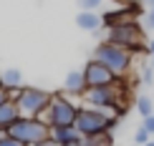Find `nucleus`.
<instances>
[{"mask_svg": "<svg viewBox=\"0 0 154 146\" xmlns=\"http://www.w3.org/2000/svg\"><path fill=\"white\" fill-rule=\"evenodd\" d=\"M126 93V86L121 83V78H116L111 86H96V88H86L83 98H86V106H94V109H101V111H111L114 116H124V98Z\"/></svg>", "mask_w": 154, "mask_h": 146, "instance_id": "nucleus-1", "label": "nucleus"}, {"mask_svg": "<svg viewBox=\"0 0 154 146\" xmlns=\"http://www.w3.org/2000/svg\"><path fill=\"white\" fill-rule=\"evenodd\" d=\"M119 118L114 113H106L94 106H81L79 116H76V129L81 136H99V134H111Z\"/></svg>", "mask_w": 154, "mask_h": 146, "instance_id": "nucleus-2", "label": "nucleus"}, {"mask_svg": "<svg viewBox=\"0 0 154 146\" xmlns=\"http://www.w3.org/2000/svg\"><path fill=\"white\" fill-rule=\"evenodd\" d=\"M131 58L134 55L129 53L126 48H121V46H114V43H99L94 50V61H99V63H104V66L111 71L116 78H124L126 73H129V68H131Z\"/></svg>", "mask_w": 154, "mask_h": 146, "instance_id": "nucleus-3", "label": "nucleus"}, {"mask_svg": "<svg viewBox=\"0 0 154 146\" xmlns=\"http://www.w3.org/2000/svg\"><path fill=\"white\" fill-rule=\"evenodd\" d=\"M106 43H114V46H121L126 48L129 53H146V46H144V30L139 28L137 23H121V25H114V28H106Z\"/></svg>", "mask_w": 154, "mask_h": 146, "instance_id": "nucleus-4", "label": "nucleus"}, {"mask_svg": "<svg viewBox=\"0 0 154 146\" xmlns=\"http://www.w3.org/2000/svg\"><path fill=\"white\" fill-rule=\"evenodd\" d=\"M79 109L73 101H68L66 96H53L48 103V109L41 113V118L46 126H76V116H79Z\"/></svg>", "mask_w": 154, "mask_h": 146, "instance_id": "nucleus-5", "label": "nucleus"}, {"mask_svg": "<svg viewBox=\"0 0 154 146\" xmlns=\"http://www.w3.org/2000/svg\"><path fill=\"white\" fill-rule=\"evenodd\" d=\"M8 136L20 141L23 146H33L38 141L51 136V126H46L41 118H30V116H20L15 124L8 129Z\"/></svg>", "mask_w": 154, "mask_h": 146, "instance_id": "nucleus-6", "label": "nucleus"}, {"mask_svg": "<svg viewBox=\"0 0 154 146\" xmlns=\"http://www.w3.org/2000/svg\"><path fill=\"white\" fill-rule=\"evenodd\" d=\"M51 98H53V93H51V91L33 88V86L25 88L23 86V93H20V98H18V111H20V116L35 118V116H41V113L48 109Z\"/></svg>", "mask_w": 154, "mask_h": 146, "instance_id": "nucleus-7", "label": "nucleus"}, {"mask_svg": "<svg viewBox=\"0 0 154 146\" xmlns=\"http://www.w3.org/2000/svg\"><path fill=\"white\" fill-rule=\"evenodd\" d=\"M83 78H86V88H96V86H111L116 81V76L109 71L104 63L91 58L86 63V68H83Z\"/></svg>", "mask_w": 154, "mask_h": 146, "instance_id": "nucleus-8", "label": "nucleus"}, {"mask_svg": "<svg viewBox=\"0 0 154 146\" xmlns=\"http://www.w3.org/2000/svg\"><path fill=\"white\" fill-rule=\"evenodd\" d=\"M51 139L58 146H71L81 139V134L76 126H51Z\"/></svg>", "mask_w": 154, "mask_h": 146, "instance_id": "nucleus-9", "label": "nucleus"}, {"mask_svg": "<svg viewBox=\"0 0 154 146\" xmlns=\"http://www.w3.org/2000/svg\"><path fill=\"white\" fill-rule=\"evenodd\" d=\"M76 25L81 30H88V33H99V28L104 25V20H101V15L96 10H81L76 15Z\"/></svg>", "mask_w": 154, "mask_h": 146, "instance_id": "nucleus-10", "label": "nucleus"}, {"mask_svg": "<svg viewBox=\"0 0 154 146\" xmlns=\"http://www.w3.org/2000/svg\"><path fill=\"white\" fill-rule=\"evenodd\" d=\"M63 91H68L71 96H83V93H86V78H83V71H68L66 81H63Z\"/></svg>", "mask_w": 154, "mask_h": 146, "instance_id": "nucleus-11", "label": "nucleus"}, {"mask_svg": "<svg viewBox=\"0 0 154 146\" xmlns=\"http://www.w3.org/2000/svg\"><path fill=\"white\" fill-rule=\"evenodd\" d=\"M20 118V111H18V103H13V101H3L0 103V129L8 131L13 124Z\"/></svg>", "mask_w": 154, "mask_h": 146, "instance_id": "nucleus-12", "label": "nucleus"}, {"mask_svg": "<svg viewBox=\"0 0 154 146\" xmlns=\"http://www.w3.org/2000/svg\"><path fill=\"white\" fill-rule=\"evenodd\" d=\"M0 78H3V88H18L23 83V73L18 68H5L0 73Z\"/></svg>", "mask_w": 154, "mask_h": 146, "instance_id": "nucleus-13", "label": "nucleus"}, {"mask_svg": "<svg viewBox=\"0 0 154 146\" xmlns=\"http://www.w3.org/2000/svg\"><path fill=\"white\" fill-rule=\"evenodd\" d=\"M137 111H139V116H142V118L152 116V113H154V98L152 96H139L137 98Z\"/></svg>", "mask_w": 154, "mask_h": 146, "instance_id": "nucleus-14", "label": "nucleus"}, {"mask_svg": "<svg viewBox=\"0 0 154 146\" xmlns=\"http://www.w3.org/2000/svg\"><path fill=\"white\" fill-rule=\"evenodd\" d=\"M81 146H111V134H99V136H81Z\"/></svg>", "mask_w": 154, "mask_h": 146, "instance_id": "nucleus-15", "label": "nucleus"}, {"mask_svg": "<svg viewBox=\"0 0 154 146\" xmlns=\"http://www.w3.org/2000/svg\"><path fill=\"white\" fill-rule=\"evenodd\" d=\"M134 141H137V146H144L146 141H152V134L146 129H139L137 134H134Z\"/></svg>", "mask_w": 154, "mask_h": 146, "instance_id": "nucleus-16", "label": "nucleus"}, {"mask_svg": "<svg viewBox=\"0 0 154 146\" xmlns=\"http://www.w3.org/2000/svg\"><path fill=\"white\" fill-rule=\"evenodd\" d=\"M76 3H79L81 10H96L101 3H104V0H76Z\"/></svg>", "mask_w": 154, "mask_h": 146, "instance_id": "nucleus-17", "label": "nucleus"}, {"mask_svg": "<svg viewBox=\"0 0 154 146\" xmlns=\"http://www.w3.org/2000/svg\"><path fill=\"white\" fill-rule=\"evenodd\" d=\"M142 81L144 83H152L154 81V66H144L142 68Z\"/></svg>", "mask_w": 154, "mask_h": 146, "instance_id": "nucleus-18", "label": "nucleus"}, {"mask_svg": "<svg viewBox=\"0 0 154 146\" xmlns=\"http://www.w3.org/2000/svg\"><path fill=\"white\" fill-rule=\"evenodd\" d=\"M144 28L146 30H154V8H149L144 13Z\"/></svg>", "mask_w": 154, "mask_h": 146, "instance_id": "nucleus-19", "label": "nucleus"}, {"mask_svg": "<svg viewBox=\"0 0 154 146\" xmlns=\"http://www.w3.org/2000/svg\"><path fill=\"white\" fill-rule=\"evenodd\" d=\"M0 146H23L20 141H15V139H10L8 134H5L3 139H0Z\"/></svg>", "mask_w": 154, "mask_h": 146, "instance_id": "nucleus-20", "label": "nucleus"}, {"mask_svg": "<svg viewBox=\"0 0 154 146\" xmlns=\"http://www.w3.org/2000/svg\"><path fill=\"white\" fill-rule=\"evenodd\" d=\"M142 129H146V131H149V134L154 136V116H146V118H144V124H142Z\"/></svg>", "mask_w": 154, "mask_h": 146, "instance_id": "nucleus-21", "label": "nucleus"}, {"mask_svg": "<svg viewBox=\"0 0 154 146\" xmlns=\"http://www.w3.org/2000/svg\"><path fill=\"white\" fill-rule=\"evenodd\" d=\"M33 146H58V144H56L53 139L48 136V139H43V141H38V144H33Z\"/></svg>", "mask_w": 154, "mask_h": 146, "instance_id": "nucleus-22", "label": "nucleus"}, {"mask_svg": "<svg viewBox=\"0 0 154 146\" xmlns=\"http://www.w3.org/2000/svg\"><path fill=\"white\" fill-rule=\"evenodd\" d=\"M146 53H149V58H152V66H154V40L146 43Z\"/></svg>", "mask_w": 154, "mask_h": 146, "instance_id": "nucleus-23", "label": "nucleus"}, {"mask_svg": "<svg viewBox=\"0 0 154 146\" xmlns=\"http://www.w3.org/2000/svg\"><path fill=\"white\" fill-rule=\"evenodd\" d=\"M3 101H8V93H5V88H0V103Z\"/></svg>", "mask_w": 154, "mask_h": 146, "instance_id": "nucleus-24", "label": "nucleus"}, {"mask_svg": "<svg viewBox=\"0 0 154 146\" xmlns=\"http://www.w3.org/2000/svg\"><path fill=\"white\" fill-rule=\"evenodd\" d=\"M119 3H121V5H137L139 0H119Z\"/></svg>", "mask_w": 154, "mask_h": 146, "instance_id": "nucleus-25", "label": "nucleus"}, {"mask_svg": "<svg viewBox=\"0 0 154 146\" xmlns=\"http://www.w3.org/2000/svg\"><path fill=\"white\" fill-rule=\"evenodd\" d=\"M142 3L146 5V8H154V0H142Z\"/></svg>", "mask_w": 154, "mask_h": 146, "instance_id": "nucleus-26", "label": "nucleus"}, {"mask_svg": "<svg viewBox=\"0 0 154 146\" xmlns=\"http://www.w3.org/2000/svg\"><path fill=\"white\" fill-rule=\"evenodd\" d=\"M144 146H154V139H152V141H146V144H144Z\"/></svg>", "mask_w": 154, "mask_h": 146, "instance_id": "nucleus-27", "label": "nucleus"}, {"mask_svg": "<svg viewBox=\"0 0 154 146\" xmlns=\"http://www.w3.org/2000/svg\"><path fill=\"white\" fill-rule=\"evenodd\" d=\"M0 88H3V78H0Z\"/></svg>", "mask_w": 154, "mask_h": 146, "instance_id": "nucleus-28", "label": "nucleus"}, {"mask_svg": "<svg viewBox=\"0 0 154 146\" xmlns=\"http://www.w3.org/2000/svg\"><path fill=\"white\" fill-rule=\"evenodd\" d=\"M152 116H154V113H152Z\"/></svg>", "mask_w": 154, "mask_h": 146, "instance_id": "nucleus-29", "label": "nucleus"}, {"mask_svg": "<svg viewBox=\"0 0 154 146\" xmlns=\"http://www.w3.org/2000/svg\"><path fill=\"white\" fill-rule=\"evenodd\" d=\"M152 139H154V136H152Z\"/></svg>", "mask_w": 154, "mask_h": 146, "instance_id": "nucleus-30", "label": "nucleus"}, {"mask_svg": "<svg viewBox=\"0 0 154 146\" xmlns=\"http://www.w3.org/2000/svg\"><path fill=\"white\" fill-rule=\"evenodd\" d=\"M152 98H154V96H152Z\"/></svg>", "mask_w": 154, "mask_h": 146, "instance_id": "nucleus-31", "label": "nucleus"}]
</instances>
